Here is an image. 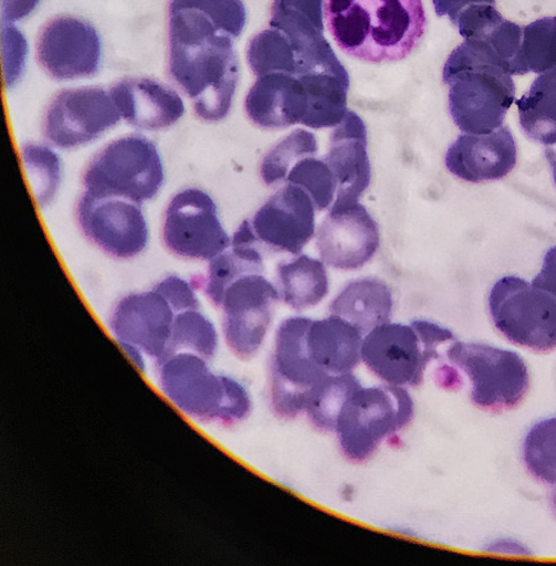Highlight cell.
Returning a JSON list of instances; mask_svg holds the SVG:
<instances>
[{"label": "cell", "instance_id": "d590c367", "mask_svg": "<svg viewBox=\"0 0 556 566\" xmlns=\"http://www.w3.org/2000/svg\"><path fill=\"white\" fill-rule=\"evenodd\" d=\"M286 184L305 190L318 211L331 209L336 200L335 178L326 161L316 156L302 159L290 172Z\"/></svg>", "mask_w": 556, "mask_h": 566}, {"label": "cell", "instance_id": "e0dca14e", "mask_svg": "<svg viewBox=\"0 0 556 566\" xmlns=\"http://www.w3.org/2000/svg\"><path fill=\"white\" fill-rule=\"evenodd\" d=\"M316 239L322 261L343 271L365 266L380 245L379 227L359 202L332 207L318 228Z\"/></svg>", "mask_w": 556, "mask_h": 566}, {"label": "cell", "instance_id": "4fadbf2b", "mask_svg": "<svg viewBox=\"0 0 556 566\" xmlns=\"http://www.w3.org/2000/svg\"><path fill=\"white\" fill-rule=\"evenodd\" d=\"M76 216L87 240L114 259L133 260L148 248L149 227L138 202L84 192Z\"/></svg>", "mask_w": 556, "mask_h": 566}, {"label": "cell", "instance_id": "3957f363", "mask_svg": "<svg viewBox=\"0 0 556 566\" xmlns=\"http://www.w3.org/2000/svg\"><path fill=\"white\" fill-rule=\"evenodd\" d=\"M442 78L450 87V115L462 133L487 135L503 127L515 86L489 45L464 41L449 56Z\"/></svg>", "mask_w": 556, "mask_h": 566}, {"label": "cell", "instance_id": "f546056e", "mask_svg": "<svg viewBox=\"0 0 556 566\" xmlns=\"http://www.w3.org/2000/svg\"><path fill=\"white\" fill-rule=\"evenodd\" d=\"M218 347L219 335L214 324L201 308L188 310L176 315L164 359L179 353H191L209 361L216 356Z\"/></svg>", "mask_w": 556, "mask_h": 566}, {"label": "cell", "instance_id": "2e32d148", "mask_svg": "<svg viewBox=\"0 0 556 566\" xmlns=\"http://www.w3.org/2000/svg\"><path fill=\"white\" fill-rule=\"evenodd\" d=\"M361 364L382 384L419 387L431 360L411 324L387 322L364 336Z\"/></svg>", "mask_w": 556, "mask_h": 566}, {"label": "cell", "instance_id": "7bdbcfd3", "mask_svg": "<svg viewBox=\"0 0 556 566\" xmlns=\"http://www.w3.org/2000/svg\"><path fill=\"white\" fill-rule=\"evenodd\" d=\"M127 356L135 363V365L143 371L146 370V360L144 352L135 345L127 343H118Z\"/></svg>", "mask_w": 556, "mask_h": 566}, {"label": "cell", "instance_id": "4dcf8cb0", "mask_svg": "<svg viewBox=\"0 0 556 566\" xmlns=\"http://www.w3.org/2000/svg\"><path fill=\"white\" fill-rule=\"evenodd\" d=\"M246 60L256 77L274 73L298 74V61L291 42L274 29L263 31L250 41Z\"/></svg>", "mask_w": 556, "mask_h": 566}, {"label": "cell", "instance_id": "8d00e7d4", "mask_svg": "<svg viewBox=\"0 0 556 566\" xmlns=\"http://www.w3.org/2000/svg\"><path fill=\"white\" fill-rule=\"evenodd\" d=\"M168 8L196 10L233 40L242 35L246 24V9L242 0H170Z\"/></svg>", "mask_w": 556, "mask_h": 566}, {"label": "cell", "instance_id": "74e56055", "mask_svg": "<svg viewBox=\"0 0 556 566\" xmlns=\"http://www.w3.org/2000/svg\"><path fill=\"white\" fill-rule=\"evenodd\" d=\"M25 54H28V42L24 35L13 24H3L4 75L9 88L20 78L22 69L19 64H24Z\"/></svg>", "mask_w": 556, "mask_h": 566}, {"label": "cell", "instance_id": "277c9868", "mask_svg": "<svg viewBox=\"0 0 556 566\" xmlns=\"http://www.w3.org/2000/svg\"><path fill=\"white\" fill-rule=\"evenodd\" d=\"M158 365L161 391L191 419L234 426L251 415L253 401L249 389L231 376L213 373L207 359L179 353Z\"/></svg>", "mask_w": 556, "mask_h": 566}, {"label": "cell", "instance_id": "ffe728a7", "mask_svg": "<svg viewBox=\"0 0 556 566\" xmlns=\"http://www.w3.org/2000/svg\"><path fill=\"white\" fill-rule=\"evenodd\" d=\"M517 150L507 127L487 135L460 136L448 149L445 167L457 178L480 184L506 177L515 167Z\"/></svg>", "mask_w": 556, "mask_h": 566}, {"label": "cell", "instance_id": "8fae6325", "mask_svg": "<svg viewBox=\"0 0 556 566\" xmlns=\"http://www.w3.org/2000/svg\"><path fill=\"white\" fill-rule=\"evenodd\" d=\"M281 301L277 287L263 273H251L234 281L219 308L223 312V335L231 353L250 360L262 348Z\"/></svg>", "mask_w": 556, "mask_h": 566}, {"label": "cell", "instance_id": "8992f818", "mask_svg": "<svg viewBox=\"0 0 556 566\" xmlns=\"http://www.w3.org/2000/svg\"><path fill=\"white\" fill-rule=\"evenodd\" d=\"M166 171L157 146L139 135L117 139L99 151L83 175L85 192L140 205L161 191Z\"/></svg>", "mask_w": 556, "mask_h": 566}, {"label": "cell", "instance_id": "1f68e13d", "mask_svg": "<svg viewBox=\"0 0 556 566\" xmlns=\"http://www.w3.org/2000/svg\"><path fill=\"white\" fill-rule=\"evenodd\" d=\"M317 151L315 135L297 129L265 155L261 163L260 176L269 187L286 184L292 169L302 159L316 156Z\"/></svg>", "mask_w": 556, "mask_h": 566}, {"label": "cell", "instance_id": "30bf717a", "mask_svg": "<svg viewBox=\"0 0 556 566\" xmlns=\"http://www.w3.org/2000/svg\"><path fill=\"white\" fill-rule=\"evenodd\" d=\"M162 241L174 255L210 262L231 247L213 198L198 188L176 193L162 221Z\"/></svg>", "mask_w": 556, "mask_h": 566}, {"label": "cell", "instance_id": "ab89813d", "mask_svg": "<svg viewBox=\"0 0 556 566\" xmlns=\"http://www.w3.org/2000/svg\"><path fill=\"white\" fill-rule=\"evenodd\" d=\"M532 283L556 298V247L547 251L542 269Z\"/></svg>", "mask_w": 556, "mask_h": 566}, {"label": "cell", "instance_id": "44dd1931", "mask_svg": "<svg viewBox=\"0 0 556 566\" xmlns=\"http://www.w3.org/2000/svg\"><path fill=\"white\" fill-rule=\"evenodd\" d=\"M109 93L122 118L141 130L169 129L186 114L181 96L171 87L151 78L123 80Z\"/></svg>", "mask_w": 556, "mask_h": 566}, {"label": "cell", "instance_id": "7402d4cb", "mask_svg": "<svg viewBox=\"0 0 556 566\" xmlns=\"http://www.w3.org/2000/svg\"><path fill=\"white\" fill-rule=\"evenodd\" d=\"M307 109V93L301 78L284 73L258 77L245 99L250 120L270 130L303 125Z\"/></svg>", "mask_w": 556, "mask_h": 566}, {"label": "cell", "instance_id": "b9f144b4", "mask_svg": "<svg viewBox=\"0 0 556 566\" xmlns=\"http://www.w3.org/2000/svg\"><path fill=\"white\" fill-rule=\"evenodd\" d=\"M487 551L496 552V553H507V554H518V555H529V552L526 547L520 544L516 541H507L501 539L497 542H493L487 546Z\"/></svg>", "mask_w": 556, "mask_h": 566}, {"label": "cell", "instance_id": "83f0119b", "mask_svg": "<svg viewBox=\"0 0 556 566\" xmlns=\"http://www.w3.org/2000/svg\"><path fill=\"white\" fill-rule=\"evenodd\" d=\"M516 106L524 134L537 144L556 146V66L541 74Z\"/></svg>", "mask_w": 556, "mask_h": 566}, {"label": "cell", "instance_id": "4316f807", "mask_svg": "<svg viewBox=\"0 0 556 566\" xmlns=\"http://www.w3.org/2000/svg\"><path fill=\"white\" fill-rule=\"evenodd\" d=\"M298 77L305 86L308 99L303 126L312 129L337 127L348 113V73L315 72Z\"/></svg>", "mask_w": 556, "mask_h": 566}, {"label": "cell", "instance_id": "5bb4252c", "mask_svg": "<svg viewBox=\"0 0 556 566\" xmlns=\"http://www.w3.org/2000/svg\"><path fill=\"white\" fill-rule=\"evenodd\" d=\"M36 59L42 70L55 81L92 78L102 66V39L90 22L75 17H59L41 30Z\"/></svg>", "mask_w": 556, "mask_h": 566}, {"label": "cell", "instance_id": "9a60e30c", "mask_svg": "<svg viewBox=\"0 0 556 566\" xmlns=\"http://www.w3.org/2000/svg\"><path fill=\"white\" fill-rule=\"evenodd\" d=\"M315 212L310 195L286 184L248 222L263 253L298 255L315 235Z\"/></svg>", "mask_w": 556, "mask_h": 566}, {"label": "cell", "instance_id": "d6986e66", "mask_svg": "<svg viewBox=\"0 0 556 566\" xmlns=\"http://www.w3.org/2000/svg\"><path fill=\"white\" fill-rule=\"evenodd\" d=\"M367 128L364 120L348 111L335 127L324 160L337 186L333 207L359 202L371 181V167L367 153Z\"/></svg>", "mask_w": 556, "mask_h": 566}, {"label": "cell", "instance_id": "cb8c5ba5", "mask_svg": "<svg viewBox=\"0 0 556 566\" xmlns=\"http://www.w3.org/2000/svg\"><path fill=\"white\" fill-rule=\"evenodd\" d=\"M392 311L391 290L384 281L374 277L349 282L329 305V314L346 319L364 336L390 322Z\"/></svg>", "mask_w": 556, "mask_h": 566}, {"label": "cell", "instance_id": "f35d334b", "mask_svg": "<svg viewBox=\"0 0 556 566\" xmlns=\"http://www.w3.org/2000/svg\"><path fill=\"white\" fill-rule=\"evenodd\" d=\"M172 305L177 313L201 308L195 286L178 275H170L154 286Z\"/></svg>", "mask_w": 556, "mask_h": 566}, {"label": "cell", "instance_id": "603a6c76", "mask_svg": "<svg viewBox=\"0 0 556 566\" xmlns=\"http://www.w3.org/2000/svg\"><path fill=\"white\" fill-rule=\"evenodd\" d=\"M363 340L358 328L332 314L311 319L306 332L308 354L327 375L353 374L361 364Z\"/></svg>", "mask_w": 556, "mask_h": 566}, {"label": "cell", "instance_id": "d6a6232c", "mask_svg": "<svg viewBox=\"0 0 556 566\" xmlns=\"http://www.w3.org/2000/svg\"><path fill=\"white\" fill-rule=\"evenodd\" d=\"M523 462L537 481L556 484V416L532 426L523 441Z\"/></svg>", "mask_w": 556, "mask_h": 566}, {"label": "cell", "instance_id": "484cf974", "mask_svg": "<svg viewBox=\"0 0 556 566\" xmlns=\"http://www.w3.org/2000/svg\"><path fill=\"white\" fill-rule=\"evenodd\" d=\"M276 287L281 301L294 311L312 308L328 294L325 263L305 254L281 262L276 269Z\"/></svg>", "mask_w": 556, "mask_h": 566}, {"label": "cell", "instance_id": "60d3db41", "mask_svg": "<svg viewBox=\"0 0 556 566\" xmlns=\"http://www.w3.org/2000/svg\"><path fill=\"white\" fill-rule=\"evenodd\" d=\"M494 2L495 0H433V6L438 17H449L452 22L461 11L470 6H494Z\"/></svg>", "mask_w": 556, "mask_h": 566}, {"label": "cell", "instance_id": "6da1fadb", "mask_svg": "<svg viewBox=\"0 0 556 566\" xmlns=\"http://www.w3.org/2000/svg\"><path fill=\"white\" fill-rule=\"evenodd\" d=\"M168 21L171 81L191 99L201 120H224L239 82L234 40L192 9L168 8Z\"/></svg>", "mask_w": 556, "mask_h": 566}, {"label": "cell", "instance_id": "7a4b0ae2", "mask_svg": "<svg viewBox=\"0 0 556 566\" xmlns=\"http://www.w3.org/2000/svg\"><path fill=\"white\" fill-rule=\"evenodd\" d=\"M324 19L344 53L370 64L408 57L427 25L422 0H324Z\"/></svg>", "mask_w": 556, "mask_h": 566}, {"label": "cell", "instance_id": "5b68a950", "mask_svg": "<svg viewBox=\"0 0 556 566\" xmlns=\"http://www.w3.org/2000/svg\"><path fill=\"white\" fill-rule=\"evenodd\" d=\"M410 389L380 384L361 386L346 401L334 434L343 457L355 464L370 460L390 438L413 420Z\"/></svg>", "mask_w": 556, "mask_h": 566}, {"label": "cell", "instance_id": "52a82bcc", "mask_svg": "<svg viewBox=\"0 0 556 566\" xmlns=\"http://www.w3.org/2000/svg\"><path fill=\"white\" fill-rule=\"evenodd\" d=\"M447 360L468 376L470 399L480 409L501 412L516 408L529 388L528 369L512 350L457 340Z\"/></svg>", "mask_w": 556, "mask_h": 566}, {"label": "cell", "instance_id": "ee69618b", "mask_svg": "<svg viewBox=\"0 0 556 566\" xmlns=\"http://www.w3.org/2000/svg\"><path fill=\"white\" fill-rule=\"evenodd\" d=\"M545 155H546L547 161L550 166L553 179L556 185V148H554L553 146L549 147L546 150Z\"/></svg>", "mask_w": 556, "mask_h": 566}, {"label": "cell", "instance_id": "9c48e42d", "mask_svg": "<svg viewBox=\"0 0 556 566\" xmlns=\"http://www.w3.org/2000/svg\"><path fill=\"white\" fill-rule=\"evenodd\" d=\"M311 319L289 317L275 334L269 366V398L273 413L284 420L304 415L311 391L328 376L307 350L306 332Z\"/></svg>", "mask_w": 556, "mask_h": 566}, {"label": "cell", "instance_id": "f1b7e54d", "mask_svg": "<svg viewBox=\"0 0 556 566\" xmlns=\"http://www.w3.org/2000/svg\"><path fill=\"white\" fill-rule=\"evenodd\" d=\"M361 386L354 373L328 375L311 391L304 415L316 430L334 433L346 401Z\"/></svg>", "mask_w": 556, "mask_h": 566}, {"label": "cell", "instance_id": "e575fe53", "mask_svg": "<svg viewBox=\"0 0 556 566\" xmlns=\"http://www.w3.org/2000/svg\"><path fill=\"white\" fill-rule=\"evenodd\" d=\"M555 66L556 18H544L523 28L520 75H541Z\"/></svg>", "mask_w": 556, "mask_h": 566}, {"label": "cell", "instance_id": "836d02e7", "mask_svg": "<svg viewBox=\"0 0 556 566\" xmlns=\"http://www.w3.org/2000/svg\"><path fill=\"white\" fill-rule=\"evenodd\" d=\"M22 157L38 203L46 208L55 199L62 185V160L50 147L40 144H28L23 147Z\"/></svg>", "mask_w": 556, "mask_h": 566}, {"label": "cell", "instance_id": "7c38bea8", "mask_svg": "<svg viewBox=\"0 0 556 566\" xmlns=\"http://www.w3.org/2000/svg\"><path fill=\"white\" fill-rule=\"evenodd\" d=\"M111 95L101 87H82L59 93L49 105L43 124L53 146L71 150L99 139L122 120Z\"/></svg>", "mask_w": 556, "mask_h": 566}, {"label": "cell", "instance_id": "ac0fdd59", "mask_svg": "<svg viewBox=\"0 0 556 566\" xmlns=\"http://www.w3.org/2000/svg\"><path fill=\"white\" fill-rule=\"evenodd\" d=\"M177 312L155 287L132 293L115 306L109 327L118 343L137 346L157 363L166 356Z\"/></svg>", "mask_w": 556, "mask_h": 566}, {"label": "cell", "instance_id": "ba28073f", "mask_svg": "<svg viewBox=\"0 0 556 566\" xmlns=\"http://www.w3.org/2000/svg\"><path fill=\"white\" fill-rule=\"evenodd\" d=\"M495 328L512 344L537 353L556 348V298L516 276L497 281L489 296Z\"/></svg>", "mask_w": 556, "mask_h": 566}, {"label": "cell", "instance_id": "d4e9b609", "mask_svg": "<svg viewBox=\"0 0 556 566\" xmlns=\"http://www.w3.org/2000/svg\"><path fill=\"white\" fill-rule=\"evenodd\" d=\"M323 17L324 0H274L270 27L283 33L301 55L328 44Z\"/></svg>", "mask_w": 556, "mask_h": 566}]
</instances>
